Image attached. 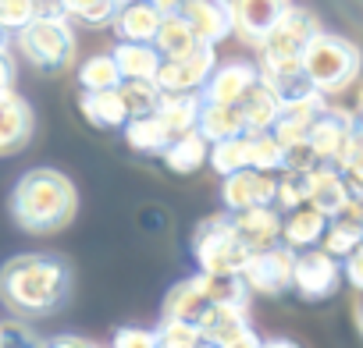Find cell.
Returning a JSON list of instances; mask_svg holds the SVG:
<instances>
[{
	"label": "cell",
	"instance_id": "obj_1",
	"mask_svg": "<svg viewBox=\"0 0 363 348\" xmlns=\"http://www.w3.org/2000/svg\"><path fill=\"white\" fill-rule=\"evenodd\" d=\"M72 288V270L61 256L50 253H26L4 263L0 270V302L18 320L47 316L61 309Z\"/></svg>",
	"mask_w": 363,
	"mask_h": 348
},
{
	"label": "cell",
	"instance_id": "obj_2",
	"mask_svg": "<svg viewBox=\"0 0 363 348\" xmlns=\"http://www.w3.org/2000/svg\"><path fill=\"white\" fill-rule=\"evenodd\" d=\"M75 207H79V196H75V185L68 182V174L50 170V167H36L22 174L11 192V217L22 231H33V235L61 231L65 224H72Z\"/></svg>",
	"mask_w": 363,
	"mask_h": 348
},
{
	"label": "cell",
	"instance_id": "obj_3",
	"mask_svg": "<svg viewBox=\"0 0 363 348\" xmlns=\"http://www.w3.org/2000/svg\"><path fill=\"white\" fill-rule=\"evenodd\" d=\"M299 64H303V75L310 79L313 93L328 100V96H338V93H345L352 86V79L359 71V50L349 40H342V36L317 33L306 43Z\"/></svg>",
	"mask_w": 363,
	"mask_h": 348
},
{
	"label": "cell",
	"instance_id": "obj_4",
	"mask_svg": "<svg viewBox=\"0 0 363 348\" xmlns=\"http://www.w3.org/2000/svg\"><path fill=\"white\" fill-rule=\"evenodd\" d=\"M193 256L200 263V274H218V277H239L250 249L235 238L228 214H214L196 224L193 231Z\"/></svg>",
	"mask_w": 363,
	"mask_h": 348
},
{
	"label": "cell",
	"instance_id": "obj_5",
	"mask_svg": "<svg viewBox=\"0 0 363 348\" xmlns=\"http://www.w3.org/2000/svg\"><path fill=\"white\" fill-rule=\"evenodd\" d=\"M18 47L26 54L29 64H36L40 71H65L75 57V33L68 22H47V18H33L22 33H18Z\"/></svg>",
	"mask_w": 363,
	"mask_h": 348
},
{
	"label": "cell",
	"instance_id": "obj_6",
	"mask_svg": "<svg viewBox=\"0 0 363 348\" xmlns=\"http://www.w3.org/2000/svg\"><path fill=\"white\" fill-rule=\"evenodd\" d=\"M218 68V54L207 43H196L193 50L178 57H160V68L153 75L160 93H200L207 75Z\"/></svg>",
	"mask_w": 363,
	"mask_h": 348
},
{
	"label": "cell",
	"instance_id": "obj_7",
	"mask_svg": "<svg viewBox=\"0 0 363 348\" xmlns=\"http://www.w3.org/2000/svg\"><path fill=\"white\" fill-rule=\"evenodd\" d=\"M292 260L296 253L285 245H271L264 253H250L239 281L246 284V291L253 295H285L292 288Z\"/></svg>",
	"mask_w": 363,
	"mask_h": 348
},
{
	"label": "cell",
	"instance_id": "obj_8",
	"mask_svg": "<svg viewBox=\"0 0 363 348\" xmlns=\"http://www.w3.org/2000/svg\"><path fill=\"white\" fill-rule=\"evenodd\" d=\"M342 284V263L328 256L324 249H303L292 260V288L306 302H324Z\"/></svg>",
	"mask_w": 363,
	"mask_h": 348
},
{
	"label": "cell",
	"instance_id": "obj_9",
	"mask_svg": "<svg viewBox=\"0 0 363 348\" xmlns=\"http://www.w3.org/2000/svg\"><path fill=\"white\" fill-rule=\"evenodd\" d=\"M317 33H320V29H317V18H313L310 11L289 4L285 15L278 18V25L271 29V36H267L257 50H260V57H271V61H299L303 50H306V43H310Z\"/></svg>",
	"mask_w": 363,
	"mask_h": 348
},
{
	"label": "cell",
	"instance_id": "obj_10",
	"mask_svg": "<svg viewBox=\"0 0 363 348\" xmlns=\"http://www.w3.org/2000/svg\"><path fill=\"white\" fill-rule=\"evenodd\" d=\"M356 135H359L356 114H349V110H342V107L324 103V110H320L317 124L310 128L306 142H310V149L317 153V160H320V163H335Z\"/></svg>",
	"mask_w": 363,
	"mask_h": 348
},
{
	"label": "cell",
	"instance_id": "obj_11",
	"mask_svg": "<svg viewBox=\"0 0 363 348\" xmlns=\"http://www.w3.org/2000/svg\"><path fill=\"white\" fill-rule=\"evenodd\" d=\"M174 15L189 25V33L196 36V43L218 47L221 40L232 36L228 0H182V4L174 8Z\"/></svg>",
	"mask_w": 363,
	"mask_h": 348
},
{
	"label": "cell",
	"instance_id": "obj_12",
	"mask_svg": "<svg viewBox=\"0 0 363 348\" xmlns=\"http://www.w3.org/2000/svg\"><path fill=\"white\" fill-rule=\"evenodd\" d=\"M285 8H289V0H228L232 33H239L242 43L260 47L278 25V18L285 15Z\"/></svg>",
	"mask_w": 363,
	"mask_h": 348
},
{
	"label": "cell",
	"instance_id": "obj_13",
	"mask_svg": "<svg viewBox=\"0 0 363 348\" xmlns=\"http://www.w3.org/2000/svg\"><path fill=\"white\" fill-rule=\"evenodd\" d=\"M221 203H225L228 214L253 210V207H274V174L253 170V167L228 174L225 189H221Z\"/></svg>",
	"mask_w": 363,
	"mask_h": 348
},
{
	"label": "cell",
	"instance_id": "obj_14",
	"mask_svg": "<svg viewBox=\"0 0 363 348\" xmlns=\"http://www.w3.org/2000/svg\"><path fill=\"white\" fill-rule=\"evenodd\" d=\"M257 64L250 61H232V64H221L207 75L203 89H200V100L203 103H228L235 107L253 86H257Z\"/></svg>",
	"mask_w": 363,
	"mask_h": 348
},
{
	"label": "cell",
	"instance_id": "obj_15",
	"mask_svg": "<svg viewBox=\"0 0 363 348\" xmlns=\"http://www.w3.org/2000/svg\"><path fill=\"white\" fill-rule=\"evenodd\" d=\"M235 238L250 249V253H264L271 245H281V214L274 207H253V210H239L228 214Z\"/></svg>",
	"mask_w": 363,
	"mask_h": 348
},
{
	"label": "cell",
	"instance_id": "obj_16",
	"mask_svg": "<svg viewBox=\"0 0 363 348\" xmlns=\"http://www.w3.org/2000/svg\"><path fill=\"white\" fill-rule=\"evenodd\" d=\"M306 207H313L320 217H338L352 207H359V199H352V192L345 189L342 174L331 167V163H320L317 170H310V196H306Z\"/></svg>",
	"mask_w": 363,
	"mask_h": 348
},
{
	"label": "cell",
	"instance_id": "obj_17",
	"mask_svg": "<svg viewBox=\"0 0 363 348\" xmlns=\"http://www.w3.org/2000/svg\"><path fill=\"white\" fill-rule=\"evenodd\" d=\"M324 96H306V100H296V103H281L274 124H271V135L281 142V146H292V142H306L310 128L317 124L320 110H324Z\"/></svg>",
	"mask_w": 363,
	"mask_h": 348
},
{
	"label": "cell",
	"instance_id": "obj_18",
	"mask_svg": "<svg viewBox=\"0 0 363 348\" xmlns=\"http://www.w3.org/2000/svg\"><path fill=\"white\" fill-rule=\"evenodd\" d=\"M33 135V110L22 96L4 93L0 96V156L22 149Z\"/></svg>",
	"mask_w": 363,
	"mask_h": 348
},
{
	"label": "cell",
	"instance_id": "obj_19",
	"mask_svg": "<svg viewBox=\"0 0 363 348\" xmlns=\"http://www.w3.org/2000/svg\"><path fill=\"white\" fill-rule=\"evenodd\" d=\"M324 228H328V217H320L313 207H296L281 217V245L292 249V253L317 249Z\"/></svg>",
	"mask_w": 363,
	"mask_h": 348
},
{
	"label": "cell",
	"instance_id": "obj_20",
	"mask_svg": "<svg viewBox=\"0 0 363 348\" xmlns=\"http://www.w3.org/2000/svg\"><path fill=\"white\" fill-rule=\"evenodd\" d=\"M160 18L164 15L150 4V0H135L128 8H118L111 22H114V33H118L121 43H153Z\"/></svg>",
	"mask_w": 363,
	"mask_h": 348
},
{
	"label": "cell",
	"instance_id": "obj_21",
	"mask_svg": "<svg viewBox=\"0 0 363 348\" xmlns=\"http://www.w3.org/2000/svg\"><path fill=\"white\" fill-rule=\"evenodd\" d=\"M235 107H239V117H242L246 135H257V132H271V124H274V117H278V110H281V100L257 79V86H253Z\"/></svg>",
	"mask_w": 363,
	"mask_h": 348
},
{
	"label": "cell",
	"instance_id": "obj_22",
	"mask_svg": "<svg viewBox=\"0 0 363 348\" xmlns=\"http://www.w3.org/2000/svg\"><path fill=\"white\" fill-rule=\"evenodd\" d=\"M363 245V224H359V207L338 214L328 221L324 235H320V249L335 260H345L349 253H356Z\"/></svg>",
	"mask_w": 363,
	"mask_h": 348
},
{
	"label": "cell",
	"instance_id": "obj_23",
	"mask_svg": "<svg viewBox=\"0 0 363 348\" xmlns=\"http://www.w3.org/2000/svg\"><path fill=\"white\" fill-rule=\"evenodd\" d=\"M207 139L193 128V132H182V135H171V142L164 146V163L174 170V174H196L203 163H207Z\"/></svg>",
	"mask_w": 363,
	"mask_h": 348
},
{
	"label": "cell",
	"instance_id": "obj_24",
	"mask_svg": "<svg viewBox=\"0 0 363 348\" xmlns=\"http://www.w3.org/2000/svg\"><path fill=\"white\" fill-rule=\"evenodd\" d=\"M200 93H160V103H157V117L164 121V128L171 135H182V132H193L196 128V117H200Z\"/></svg>",
	"mask_w": 363,
	"mask_h": 348
},
{
	"label": "cell",
	"instance_id": "obj_25",
	"mask_svg": "<svg viewBox=\"0 0 363 348\" xmlns=\"http://www.w3.org/2000/svg\"><path fill=\"white\" fill-rule=\"evenodd\" d=\"M196 132L207 139V146L221 142V139H239L246 135L239 107L228 103H200V117H196Z\"/></svg>",
	"mask_w": 363,
	"mask_h": 348
},
{
	"label": "cell",
	"instance_id": "obj_26",
	"mask_svg": "<svg viewBox=\"0 0 363 348\" xmlns=\"http://www.w3.org/2000/svg\"><path fill=\"white\" fill-rule=\"evenodd\" d=\"M114 68L121 75V82H132V79H150L157 75L160 68V54L153 50V43H118L114 47Z\"/></svg>",
	"mask_w": 363,
	"mask_h": 348
},
{
	"label": "cell",
	"instance_id": "obj_27",
	"mask_svg": "<svg viewBox=\"0 0 363 348\" xmlns=\"http://www.w3.org/2000/svg\"><path fill=\"white\" fill-rule=\"evenodd\" d=\"M242 327H250V306L246 302H218V306H211L207 313H203V320H200V334L203 337H211V341H225V337H232L235 330H242Z\"/></svg>",
	"mask_w": 363,
	"mask_h": 348
},
{
	"label": "cell",
	"instance_id": "obj_28",
	"mask_svg": "<svg viewBox=\"0 0 363 348\" xmlns=\"http://www.w3.org/2000/svg\"><path fill=\"white\" fill-rule=\"evenodd\" d=\"M79 110L93 128H121L128 121V110L118 96V89H104V93H82L79 96Z\"/></svg>",
	"mask_w": 363,
	"mask_h": 348
},
{
	"label": "cell",
	"instance_id": "obj_29",
	"mask_svg": "<svg viewBox=\"0 0 363 348\" xmlns=\"http://www.w3.org/2000/svg\"><path fill=\"white\" fill-rule=\"evenodd\" d=\"M125 142L135 149V153H150V156H160L164 146L171 142V132L164 128V121L157 114H146V117H128L125 124Z\"/></svg>",
	"mask_w": 363,
	"mask_h": 348
},
{
	"label": "cell",
	"instance_id": "obj_30",
	"mask_svg": "<svg viewBox=\"0 0 363 348\" xmlns=\"http://www.w3.org/2000/svg\"><path fill=\"white\" fill-rule=\"evenodd\" d=\"M193 47H196V36L189 33V25L182 22L174 11L160 18L157 36H153V50H157L160 57H178V54H186V50H193Z\"/></svg>",
	"mask_w": 363,
	"mask_h": 348
},
{
	"label": "cell",
	"instance_id": "obj_31",
	"mask_svg": "<svg viewBox=\"0 0 363 348\" xmlns=\"http://www.w3.org/2000/svg\"><path fill=\"white\" fill-rule=\"evenodd\" d=\"M306 196H310V170H281V178H274V210L278 214L306 207Z\"/></svg>",
	"mask_w": 363,
	"mask_h": 348
},
{
	"label": "cell",
	"instance_id": "obj_32",
	"mask_svg": "<svg viewBox=\"0 0 363 348\" xmlns=\"http://www.w3.org/2000/svg\"><path fill=\"white\" fill-rule=\"evenodd\" d=\"M79 86H82V93L118 89V86H121V75H118V68H114V57H111V54L89 57V61L79 68Z\"/></svg>",
	"mask_w": 363,
	"mask_h": 348
},
{
	"label": "cell",
	"instance_id": "obj_33",
	"mask_svg": "<svg viewBox=\"0 0 363 348\" xmlns=\"http://www.w3.org/2000/svg\"><path fill=\"white\" fill-rule=\"evenodd\" d=\"M118 96H121L128 117H146V114H153L157 103H160V89H157V82H150V79L121 82V86H118Z\"/></svg>",
	"mask_w": 363,
	"mask_h": 348
},
{
	"label": "cell",
	"instance_id": "obj_34",
	"mask_svg": "<svg viewBox=\"0 0 363 348\" xmlns=\"http://www.w3.org/2000/svg\"><path fill=\"white\" fill-rule=\"evenodd\" d=\"M278 163H281V142H278L271 132L246 135V167L274 174V170H278Z\"/></svg>",
	"mask_w": 363,
	"mask_h": 348
},
{
	"label": "cell",
	"instance_id": "obj_35",
	"mask_svg": "<svg viewBox=\"0 0 363 348\" xmlns=\"http://www.w3.org/2000/svg\"><path fill=\"white\" fill-rule=\"evenodd\" d=\"M65 18H75L86 29H100L114 18V4L111 0H57Z\"/></svg>",
	"mask_w": 363,
	"mask_h": 348
},
{
	"label": "cell",
	"instance_id": "obj_36",
	"mask_svg": "<svg viewBox=\"0 0 363 348\" xmlns=\"http://www.w3.org/2000/svg\"><path fill=\"white\" fill-rule=\"evenodd\" d=\"M207 163L221 174V178H228V174L242 170V167H246V135L214 142V146L207 149Z\"/></svg>",
	"mask_w": 363,
	"mask_h": 348
},
{
	"label": "cell",
	"instance_id": "obj_37",
	"mask_svg": "<svg viewBox=\"0 0 363 348\" xmlns=\"http://www.w3.org/2000/svg\"><path fill=\"white\" fill-rule=\"evenodd\" d=\"M153 334H157V348H200V330L193 323L164 320Z\"/></svg>",
	"mask_w": 363,
	"mask_h": 348
},
{
	"label": "cell",
	"instance_id": "obj_38",
	"mask_svg": "<svg viewBox=\"0 0 363 348\" xmlns=\"http://www.w3.org/2000/svg\"><path fill=\"white\" fill-rule=\"evenodd\" d=\"M36 18V0H0V33H22Z\"/></svg>",
	"mask_w": 363,
	"mask_h": 348
},
{
	"label": "cell",
	"instance_id": "obj_39",
	"mask_svg": "<svg viewBox=\"0 0 363 348\" xmlns=\"http://www.w3.org/2000/svg\"><path fill=\"white\" fill-rule=\"evenodd\" d=\"M0 348H43V341L36 337L29 323L8 320V323H0Z\"/></svg>",
	"mask_w": 363,
	"mask_h": 348
},
{
	"label": "cell",
	"instance_id": "obj_40",
	"mask_svg": "<svg viewBox=\"0 0 363 348\" xmlns=\"http://www.w3.org/2000/svg\"><path fill=\"white\" fill-rule=\"evenodd\" d=\"M320 160L317 153L310 149V142H292V146H281V163L278 170H317Z\"/></svg>",
	"mask_w": 363,
	"mask_h": 348
},
{
	"label": "cell",
	"instance_id": "obj_41",
	"mask_svg": "<svg viewBox=\"0 0 363 348\" xmlns=\"http://www.w3.org/2000/svg\"><path fill=\"white\" fill-rule=\"evenodd\" d=\"M111 348H157V334L143 330V327H121V330H114Z\"/></svg>",
	"mask_w": 363,
	"mask_h": 348
},
{
	"label": "cell",
	"instance_id": "obj_42",
	"mask_svg": "<svg viewBox=\"0 0 363 348\" xmlns=\"http://www.w3.org/2000/svg\"><path fill=\"white\" fill-rule=\"evenodd\" d=\"M342 263V270H345V277H349V284H352V291H359L363 288V253L356 249V253H349L345 260H338Z\"/></svg>",
	"mask_w": 363,
	"mask_h": 348
},
{
	"label": "cell",
	"instance_id": "obj_43",
	"mask_svg": "<svg viewBox=\"0 0 363 348\" xmlns=\"http://www.w3.org/2000/svg\"><path fill=\"white\" fill-rule=\"evenodd\" d=\"M221 348H260V334H257L253 327H242V330H235L232 337H225Z\"/></svg>",
	"mask_w": 363,
	"mask_h": 348
},
{
	"label": "cell",
	"instance_id": "obj_44",
	"mask_svg": "<svg viewBox=\"0 0 363 348\" xmlns=\"http://www.w3.org/2000/svg\"><path fill=\"white\" fill-rule=\"evenodd\" d=\"M43 348H100V344L89 341V337H79V334H61V337L47 341Z\"/></svg>",
	"mask_w": 363,
	"mask_h": 348
},
{
	"label": "cell",
	"instance_id": "obj_45",
	"mask_svg": "<svg viewBox=\"0 0 363 348\" xmlns=\"http://www.w3.org/2000/svg\"><path fill=\"white\" fill-rule=\"evenodd\" d=\"M11 82H15V64H11L8 50H0V96L11 93Z\"/></svg>",
	"mask_w": 363,
	"mask_h": 348
},
{
	"label": "cell",
	"instance_id": "obj_46",
	"mask_svg": "<svg viewBox=\"0 0 363 348\" xmlns=\"http://www.w3.org/2000/svg\"><path fill=\"white\" fill-rule=\"evenodd\" d=\"M260 348H299V344L289 337H271V341H260Z\"/></svg>",
	"mask_w": 363,
	"mask_h": 348
},
{
	"label": "cell",
	"instance_id": "obj_47",
	"mask_svg": "<svg viewBox=\"0 0 363 348\" xmlns=\"http://www.w3.org/2000/svg\"><path fill=\"white\" fill-rule=\"evenodd\" d=\"M150 4H153V8L160 11V15H171V11H174V8L182 4V0H150Z\"/></svg>",
	"mask_w": 363,
	"mask_h": 348
},
{
	"label": "cell",
	"instance_id": "obj_48",
	"mask_svg": "<svg viewBox=\"0 0 363 348\" xmlns=\"http://www.w3.org/2000/svg\"><path fill=\"white\" fill-rule=\"evenodd\" d=\"M111 4H114V11H118V8H128V4H135V0H111Z\"/></svg>",
	"mask_w": 363,
	"mask_h": 348
},
{
	"label": "cell",
	"instance_id": "obj_49",
	"mask_svg": "<svg viewBox=\"0 0 363 348\" xmlns=\"http://www.w3.org/2000/svg\"><path fill=\"white\" fill-rule=\"evenodd\" d=\"M0 50H8V40H4V33H0Z\"/></svg>",
	"mask_w": 363,
	"mask_h": 348
}]
</instances>
